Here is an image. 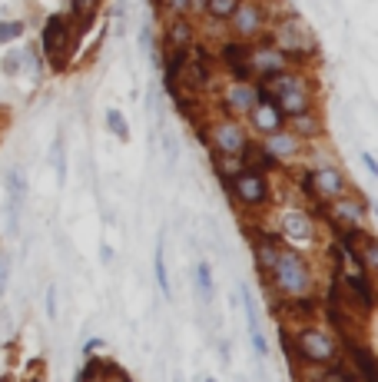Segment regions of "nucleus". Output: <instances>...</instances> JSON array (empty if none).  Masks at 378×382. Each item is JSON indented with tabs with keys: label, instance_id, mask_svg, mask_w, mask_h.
<instances>
[{
	"label": "nucleus",
	"instance_id": "obj_15",
	"mask_svg": "<svg viewBox=\"0 0 378 382\" xmlns=\"http://www.w3.org/2000/svg\"><path fill=\"white\" fill-rule=\"evenodd\" d=\"M239 303H242V313H246V326H249V346L259 359H269V339L259 326V309H256V299H252V289L246 283H239Z\"/></svg>",
	"mask_w": 378,
	"mask_h": 382
},
{
	"label": "nucleus",
	"instance_id": "obj_19",
	"mask_svg": "<svg viewBox=\"0 0 378 382\" xmlns=\"http://www.w3.org/2000/svg\"><path fill=\"white\" fill-rule=\"evenodd\" d=\"M70 4V11H66V17H70V23H73L76 33H83L93 27V21H97L100 7H103V0H66Z\"/></svg>",
	"mask_w": 378,
	"mask_h": 382
},
{
	"label": "nucleus",
	"instance_id": "obj_4",
	"mask_svg": "<svg viewBox=\"0 0 378 382\" xmlns=\"http://www.w3.org/2000/svg\"><path fill=\"white\" fill-rule=\"evenodd\" d=\"M226 193L239 209L262 213L272 203V180H269V173H259V170H246L242 166L232 180H226Z\"/></svg>",
	"mask_w": 378,
	"mask_h": 382
},
{
	"label": "nucleus",
	"instance_id": "obj_9",
	"mask_svg": "<svg viewBox=\"0 0 378 382\" xmlns=\"http://www.w3.org/2000/svg\"><path fill=\"white\" fill-rule=\"evenodd\" d=\"M289 66H295L289 60V54L279 50L266 33H262L259 40L249 44V70H252L256 80H266V76H272V74H282V70H289Z\"/></svg>",
	"mask_w": 378,
	"mask_h": 382
},
{
	"label": "nucleus",
	"instance_id": "obj_31",
	"mask_svg": "<svg viewBox=\"0 0 378 382\" xmlns=\"http://www.w3.org/2000/svg\"><path fill=\"white\" fill-rule=\"evenodd\" d=\"M23 33H27V23L23 21H0V47L20 40Z\"/></svg>",
	"mask_w": 378,
	"mask_h": 382
},
{
	"label": "nucleus",
	"instance_id": "obj_40",
	"mask_svg": "<svg viewBox=\"0 0 378 382\" xmlns=\"http://www.w3.org/2000/svg\"><path fill=\"white\" fill-rule=\"evenodd\" d=\"M203 382H219V379H216V376H206V379H203Z\"/></svg>",
	"mask_w": 378,
	"mask_h": 382
},
{
	"label": "nucleus",
	"instance_id": "obj_32",
	"mask_svg": "<svg viewBox=\"0 0 378 382\" xmlns=\"http://www.w3.org/2000/svg\"><path fill=\"white\" fill-rule=\"evenodd\" d=\"M160 143H163V153H166V163L173 166L176 160H179V140H176V133L163 127V130H160Z\"/></svg>",
	"mask_w": 378,
	"mask_h": 382
},
{
	"label": "nucleus",
	"instance_id": "obj_13",
	"mask_svg": "<svg viewBox=\"0 0 378 382\" xmlns=\"http://www.w3.org/2000/svg\"><path fill=\"white\" fill-rule=\"evenodd\" d=\"M262 150L269 153L272 160L279 166H285V163H299L305 156V150H309V143H302L299 137L292 130H279V133H269V137H262Z\"/></svg>",
	"mask_w": 378,
	"mask_h": 382
},
{
	"label": "nucleus",
	"instance_id": "obj_23",
	"mask_svg": "<svg viewBox=\"0 0 378 382\" xmlns=\"http://www.w3.org/2000/svg\"><path fill=\"white\" fill-rule=\"evenodd\" d=\"M153 276H156V286L166 299H173V286H170V273H166V250H163V236L156 240V250H153Z\"/></svg>",
	"mask_w": 378,
	"mask_h": 382
},
{
	"label": "nucleus",
	"instance_id": "obj_29",
	"mask_svg": "<svg viewBox=\"0 0 378 382\" xmlns=\"http://www.w3.org/2000/svg\"><path fill=\"white\" fill-rule=\"evenodd\" d=\"M355 256H358V262L365 266L368 273H372V270L378 266V243H375V236H372V233H365V236H362V243H358Z\"/></svg>",
	"mask_w": 378,
	"mask_h": 382
},
{
	"label": "nucleus",
	"instance_id": "obj_7",
	"mask_svg": "<svg viewBox=\"0 0 378 382\" xmlns=\"http://www.w3.org/2000/svg\"><path fill=\"white\" fill-rule=\"evenodd\" d=\"M302 186L312 199H319V203H332V199L345 197L348 190H352V180L345 176L342 166L329 160V163H315L312 170H305Z\"/></svg>",
	"mask_w": 378,
	"mask_h": 382
},
{
	"label": "nucleus",
	"instance_id": "obj_28",
	"mask_svg": "<svg viewBox=\"0 0 378 382\" xmlns=\"http://www.w3.org/2000/svg\"><path fill=\"white\" fill-rule=\"evenodd\" d=\"M213 170H216V176L226 183V180H232V176L242 170V160H239V156H229V153H213Z\"/></svg>",
	"mask_w": 378,
	"mask_h": 382
},
{
	"label": "nucleus",
	"instance_id": "obj_16",
	"mask_svg": "<svg viewBox=\"0 0 378 382\" xmlns=\"http://www.w3.org/2000/svg\"><path fill=\"white\" fill-rule=\"evenodd\" d=\"M285 130H292L295 137L302 143H319L325 137V120H322V110L312 107V110H305V113H299V117H289L285 120Z\"/></svg>",
	"mask_w": 378,
	"mask_h": 382
},
{
	"label": "nucleus",
	"instance_id": "obj_38",
	"mask_svg": "<svg viewBox=\"0 0 378 382\" xmlns=\"http://www.w3.org/2000/svg\"><path fill=\"white\" fill-rule=\"evenodd\" d=\"M358 156H362V166H365V173H368V176H378L375 156H372V153H358Z\"/></svg>",
	"mask_w": 378,
	"mask_h": 382
},
{
	"label": "nucleus",
	"instance_id": "obj_3",
	"mask_svg": "<svg viewBox=\"0 0 378 382\" xmlns=\"http://www.w3.org/2000/svg\"><path fill=\"white\" fill-rule=\"evenodd\" d=\"M40 57L44 64L54 70V74H64L66 70V60L73 54L76 47V30L66 13H50L44 21V30H40Z\"/></svg>",
	"mask_w": 378,
	"mask_h": 382
},
{
	"label": "nucleus",
	"instance_id": "obj_36",
	"mask_svg": "<svg viewBox=\"0 0 378 382\" xmlns=\"http://www.w3.org/2000/svg\"><path fill=\"white\" fill-rule=\"evenodd\" d=\"M44 309H47V319L54 323L60 313H57V286H47V293H44Z\"/></svg>",
	"mask_w": 378,
	"mask_h": 382
},
{
	"label": "nucleus",
	"instance_id": "obj_5",
	"mask_svg": "<svg viewBox=\"0 0 378 382\" xmlns=\"http://www.w3.org/2000/svg\"><path fill=\"white\" fill-rule=\"evenodd\" d=\"M272 11H276V0H242L232 17L226 21V33L232 40H242V44H252L259 40L262 33L269 30L272 23Z\"/></svg>",
	"mask_w": 378,
	"mask_h": 382
},
{
	"label": "nucleus",
	"instance_id": "obj_14",
	"mask_svg": "<svg viewBox=\"0 0 378 382\" xmlns=\"http://www.w3.org/2000/svg\"><path fill=\"white\" fill-rule=\"evenodd\" d=\"M279 233L289 243H315L319 233H315V219L305 213L302 207H289L279 213Z\"/></svg>",
	"mask_w": 378,
	"mask_h": 382
},
{
	"label": "nucleus",
	"instance_id": "obj_10",
	"mask_svg": "<svg viewBox=\"0 0 378 382\" xmlns=\"http://www.w3.org/2000/svg\"><path fill=\"white\" fill-rule=\"evenodd\" d=\"M219 100H223V113L226 117L246 120V113L259 103V87H256V80H229Z\"/></svg>",
	"mask_w": 378,
	"mask_h": 382
},
{
	"label": "nucleus",
	"instance_id": "obj_17",
	"mask_svg": "<svg viewBox=\"0 0 378 382\" xmlns=\"http://www.w3.org/2000/svg\"><path fill=\"white\" fill-rule=\"evenodd\" d=\"M272 103H276V110L289 120V117H299V113H305V110L319 107V93H315V90H292V93L272 97Z\"/></svg>",
	"mask_w": 378,
	"mask_h": 382
},
{
	"label": "nucleus",
	"instance_id": "obj_22",
	"mask_svg": "<svg viewBox=\"0 0 378 382\" xmlns=\"http://www.w3.org/2000/svg\"><path fill=\"white\" fill-rule=\"evenodd\" d=\"M193 283H196V293L203 296V303H213V296H216V279H213V266L206 260H199L193 266Z\"/></svg>",
	"mask_w": 378,
	"mask_h": 382
},
{
	"label": "nucleus",
	"instance_id": "obj_18",
	"mask_svg": "<svg viewBox=\"0 0 378 382\" xmlns=\"http://www.w3.org/2000/svg\"><path fill=\"white\" fill-rule=\"evenodd\" d=\"M279 250H282V240H279V236H272V233H262V236L252 240V260H256L259 276H266L272 270V262H276Z\"/></svg>",
	"mask_w": 378,
	"mask_h": 382
},
{
	"label": "nucleus",
	"instance_id": "obj_41",
	"mask_svg": "<svg viewBox=\"0 0 378 382\" xmlns=\"http://www.w3.org/2000/svg\"><path fill=\"white\" fill-rule=\"evenodd\" d=\"M176 382H183V379H179V376H176Z\"/></svg>",
	"mask_w": 378,
	"mask_h": 382
},
{
	"label": "nucleus",
	"instance_id": "obj_26",
	"mask_svg": "<svg viewBox=\"0 0 378 382\" xmlns=\"http://www.w3.org/2000/svg\"><path fill=\"white\" fill-rule=\"evenodd\" d=\"M103 123H107V130L117 137L119 143H130V123H126V117H123V110H117V107H110L107 113H103Z\"/></svg>",
	"mask_w": 378,
	"mask_h": 382
},
{
	"label": "nucleus",
	"instance_id": "obj_24",
	"mask_svg": "<svg viewBox=\"0 0 378 382\" xmlns=\"http://www.w3.org/2000/svg\"><path fill=\"white\" fill-rule=\"evenodd\" d=\"M242 0H203V17L209 23H223L226 27V21L232 17V11H236Z\"/></svg>",
	"mask_w": 378,
	"mask_h": 382
},
{
	"label": "nucleus",
	"instance_id": "obj_30",
	"mask_svg": "<svg viewBox=\"0 0 378 382\" xmlns=\"http://www.w3.org/2000/svg\"><path fill=\"white\" fill-rule=\"evenodd\" d=\"M54 173H57V183L64 186L66 183V143H64V133H57V140H54Z\"/></svg>",
	"mask_w": 378,
	"mask_h": 382
},
{
	"label": "nucleus",
	"instance_id": "obj_25",
	"mask_svg": "<svg viewBox=\"0 0 378 382\" xmlns=\"http://www.w3.org/2000/svg\"><path fill=\"white\" fill-rule=\"evenodd\" d=\"M315 382H358V376L345 369L342 359H335L332 366H315Z\"/></svg>",
	"mask_w": 378,
	"mask_h": 382
},
{
	"label": "nucleus",
	"instance_id": "obj_8",
	"mask_svg": "<svg viewBox=\"0 0 378 382\" xmlns=\"http://www.w3.org/2000/svg\"><path fill=\"white\" fill-rule=\"evenodd\" d=\"M329 207V223L335 229L338 226H348V229H368V216H372V207H368V199L358 193L355 186L348 190L345 197L332 199V203H325Z\"/></svg>",
	"mask_w": 378,
	"mask_h": 382
},
{
	"label": "nucleus",
	"instance_id": "obj_6",
	"mask_svg": "<svg viewBox=\"0 0 378 382\" xmlns=\"http://www.w3.org/2000/svg\"><path fill=\"white\" fill-rule=\"evenodd\" d=\"M199 140L209 146V153H229V156H239L252 137H249L242 120L223 113V117H213L209 123H199Z\"/></svg>",
	"mask_w": 378,
	"mask_h": 382
},
{
	"label": "nucleus",
	"instance_id": "obj_21",
	"mask_svg": "<svg viewBox=\"0 0 378 382\" xmlns=\"http://www.w3.org/2000/svg\"><path fill=\"white\" fill-rule=\"evenodd\" d=\"M348 352H352V372L355 376H362V382H378L375 376V356H372V349H365V346H348Z\"/></svg>",
	"mask_w": 378,
	"mask_h": 382
},
{
	"label": "nucleus",
	"instance_id": "obj_12",
	"mask_svg": "<svg viewBox=\"0 0 378 382\" xmlns=\"http://www.w3.org/2000/svg\"><path fill=\"white\" fill-rule=\"evenodd\" d=\"M196 40H199V21L196 17H166L160 54L163 50H189Z\"/></svg>",
	"mask_w": 378,
	"mask_h": 382
},
{
	"label": "nucleus",
	"instance_id": "obj_1",
	"mask_svg": "<svg viewBox=\"0 0 378 382\" xmlns=\"http://www.w3.org/2000/svg\"><path fill=\"white\" fill-rule=\"evenodd\" d=\"M262 279L279 299H312L315 296V266L295 246H282L272 270Z\"/></svg>",
	"mask_w": 378,
	"mask_h": 382
},
{
	"label": "nucleus",
	"instance_id": "obj_33",
	"mask_svg": "<svg viewBox=\"0 0 378 382\" xmlns=\"http://www.w3.org/2000/svg\"><path fill=\"white\" fill-rule=\"evenodd\" d=\"M0 70H4V76H20L23 74V54L20 50H7L4 60H0Z\"/></svg>",
	"mask_w": 378,
	"mask_h": 382
},
{
	"label": "nucleus",
	"instance_id": "obj_27",
	"mask_svg": "<svg viewBox=\"0 0 378 382\" xmlns=\"http://www.w3.org/2000/svg\"><path fill=\"white\" fill-rule=\"evenodd\" d=\"M4 186H7V199L23 203V197H27V180H23L20 166H11V170L4 173Z\"/></svg>",
	"mask_w": 378,
	"mask_h": 382
},
{
	"label": "nucleus",
	"instance_id": "obj_39",
	"mask_svg": "<svg viewBox=\"0 0 378 382\" xmlns=\"http://www.w3.org/2000/svg\"><path fill=\"white\" fill-rule=\"evenodd\" d=\"M113 260H117V256H113V250H110V243H100V262H103V266H110Z\"/></svg>",
	"mask_w": 378,
	"mask_h": 382
},
{
	"label": "nucleus",
	"instance_id": "obj_37",
	"mask_svg": "<svg viewBox=\"0 0 378 382\" xmlns=\"http://www.w3.org/2000/svg\"><path fill=\"white\" fill-rule=\"evenodd\" d=\"M103 346H107V339H100V336L87 339V342H83V356H93V352L103 349Z\"/></svg>",
	"mask_w": 378,
	"mask_h": 382
},
{
	"label": "nucleus",
	"instance_id": "obj_2",
	"mask_svg": "<svg viewBox=\"0 0 378 382\" xmlns=\"http://www.w3.org/2000/svg\"><path fill=\"white\" fill-rule=\"evenodd\" d=\"M289 352L299 356V362L305 366H332L338 356H342V346H338V339H335L332 329L325 326H315V323H305V326H295L289 336Z\"/></svg>",
	"mask_w": 378,
	"mask_h": 382
},
{
	"label": "nucleus",
	"instance_id": "obj_20",
	"mask_svg": "<svg viewBox=\"0 0 378 382\" xmlns=\"http://www.w3.org/2000/svg\"><path fill=\"white\" fill-rule=\"evenodd\" d=\"M239 160H242V166H246V170H259V173H276V170H279V163H276L269 153L262 150L259 140H249L246 150L239 153Z\"/></svg>",
	"mask_w": 378,
	"mask_h": 382
},
{
	"label": "nucleus",
	"instance_id": "obj_35",
	"mask_svg": "<svg viewBox=\"0 0 378 382\" xmlns=\"http://www.w3.org/2000/svg\"><path fill=\"white\" fill-rule=\"evenodd\" d=\"M7 286H11V253L0 250V296L7 293Z\"/></svg>",
	"mask_w": 378,
	"mask_h": 382
},
{
	"label": "nucleus",
	"instance_id": "obj_34",
	"mask_svg": "<svg viewBox=\"0 0 378 382\" xmlns=\"http://www.w3.org/2000/svg\"><path fill=\"white\" fill-rule=\"evenodd\" d=\"M166 17H193V11H189V0H160L156 4Z\"/></svg>",
	"mask_w": 378,
	"mask_h": 382
},
{
	"label": "nucleus",
	"instance_id": "obj_11",
	"mask_svg": "<svg viewBox=\"0 0 378 382\" xmlns=\"http://www.w3.org/2000/svg\"><path fill=\"white\" fill-rule=\"evenodd\" d=\"M246 130L252 140H262V137H269V133H279L285 130V117H282L279 110H276V103H272V97H259V103L246 113Z\"/></svg>",
	"mask_w": 378,
	"mask_h": 382
}]
</instances>
